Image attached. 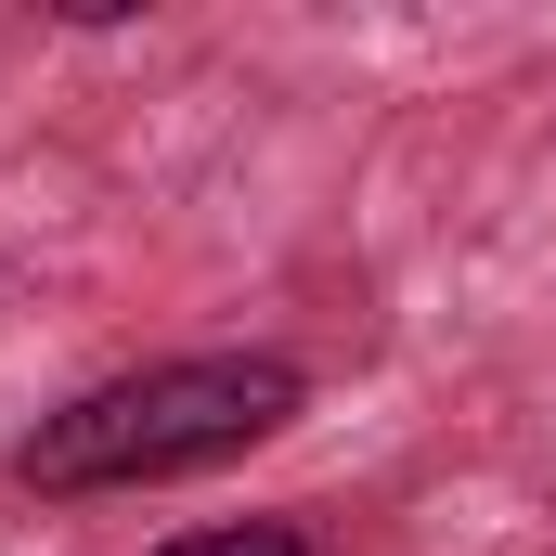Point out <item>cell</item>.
I'll return each instance as SVG.
<instances>
[{"mask_svg": "<svg viewBox=\"0 0 556 556\" xmlns=\"http://www.w3.org/2000/svg\"><path fill=\"white\" fill-rule=\"evenodd\" d=\"M311 415V376L285 350H181V363H130L78 402L13 440V479L52 492V505H91V492H168V479H207L233 453H260Z\"/></svg>", "mask_w": 556, "mask_h": 556, "instance_id": "6da1fadb", "label": "cell"}, {"mask_svg": "<svg viewBox=\"0 0 556 556\" xmlns=\"http://www.w3.org/2000/svg\"><path fill=\"white\" fill-rule=\"evenodd\" d=\"M155 556H311V531L298 518H220V531H181V544H155Z\"/></svg>", "mask_w": 556, "mask_h": 556, "instance_id": "7a4b0ae2", "label": "cell"}]
</instances>
